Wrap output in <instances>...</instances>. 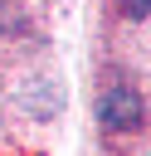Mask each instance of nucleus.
I'll list each match as a JSON object with an SVG mask.
<instances>
[{"label":"nucleus","mask_w":151,"mask_h":156,"mask_svg":"<svg viewBox=\"0 0 151 156\" xmlns=\"http://www.w3.org/2000/svg\"><path fill=\"white\" fill-rule=\"evenodd\" d=\"M122 10H127L132 20H146V15H151V0H122Z\"/></svg>","instance_id":"obj_2"},{"label":"nucleus","mask_w":151,"mask_h":156,"mask_svg":"<svg viewBox=\"0 0 151 156\" xmlns=\"http://www.w3.org/2000/svg\"><path fill=\"white\" fill-rule=\"evenodd\" d=\"M141 117H146V102H141V93H132V88H112V93H102V102H97V122H102L107 132H132V127H141Z\"/></svg>","instance_id":"obj_1"}]
</instances>
